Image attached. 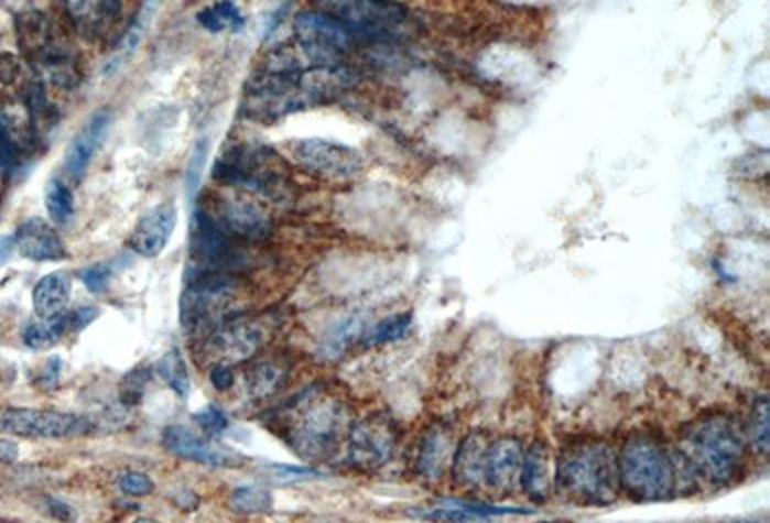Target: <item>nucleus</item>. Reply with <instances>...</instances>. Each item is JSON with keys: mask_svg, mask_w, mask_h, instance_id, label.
Instances as JSON below:
<instances>
[{"mask_svg": "<svg viewBox=\"0 0 770 523\" xmlns=\"http://www.w3.org/2000/svg\"><path fill=\"white\" fill-rule=\"evenodd\" d=\"M748 447L744 424L726 410H707L686 422L674 445L684 479L715 491L736 486L744 478Z\"/></svg>", "mask_w": 770, "mask_h": 523, "instance_id": "f257e3e1", "label": "nucleus"}, {"mask_svg": "<svg viewBox=\"0 0 770 523\" xmlns=\"http://www.w3.org/2000/svg\"><path fill=\"white\" fill-rule=\"evenodd\" d=\"M553 487L579 506H609L617 501V448L597 435H574L555 456Z\"/></svg>", "mask_w": 770, "mask_h": 523, "instance_id": "f03ea898", "label": "nucleus"}, {"mask_svg": "<svg viewBox=\"0 0 770 523\" xmlns=\"http://www.w3.org/2000/svg\"><path fill=\"white\" fill-rule=\"evenodd\" d=\"M618 489L636 502L669 501L684 481L676 448L653 429H633L617 448Z\"/></svg>", "mask_w": 770, "mask_h": 523, "instance_id": "7ed1b4c3", "label": "nucleus"}, {"mask_svg": "<svg viewBox=\"0 0 770 523\" xmlns=\"http://www.w3.org/2000/svg\"><path fill=\"white\" fill-rule=\"evenodd\" d=\"M285 443L308 462H324L344 447L351 429L347 402L328 389L313 388L299 394L283 414Z\"/></svg>", "mask_w": 770, "mask_h": 523, "instance_id": "20e7f679", "label": "nucleus"}, {"mask_svg": "<svg viewBox=\"0 0 770 523\" xmlns=\"http://www.w3.org/2000/svg\"><path fill=\"white\" fill-rule=\"evenodd\" d=\"M316 10L332 15L365 43H389L409 25V10L395 0H314Z\"/></svg>", "mask_w": 770, "mask_h": 523, "instance_id": "39448f33", "label": "nucleus"}, {"mask_svg": "<svg viewBox=\"0 0 770 523\" xmlns=\"http://www.w3.org/2000/svg\"><path fill=\"white\" fill-rule=\"evenodd\" d=\"M282 170V162L275 152L260 144L241 143L224 151L214 166V177L226 185L259 190L268 197H280L288 185Z\"/></svg>", "mask_w": 770, "mask_h": 523, "instance_id": "423d86ee", "label": "nucleus"}, {"mask_svg": "<svg viewBox=\"0 0 770 523\" xmlns=\"http://www.w3.org/2000/svg\"><path fill=\"white\" fill-rule=\"evenodd\" d=\"M399 427L388 414H370L355 422L349 429L345 448L347 464L359 471H378L395 455Z\"/></svg>", "mask_w": 770, "mask_h": 523, "instance_id": "0eeeda50", "label": "nucleus"}, {"mask_svg": "<svg viewBox=\"0 0 770 523\" xmlns=\"http://www.w3.org/2000/svg\"><path fill=\"white\" fill-rule=\"evenodd\" d=\"M91 429V422L56 410L7 408L0 412V432L35 439H69Z\"/></svg>", "mask_w": 770, "mask_h": 523, "instance_id": "6e6552de", "label": "nucleus"}, {"mask_svg": "<svg viewBox=\"0 0 770 523\" xmlns=\"http://www.w3.org/2000/svg\"><path fill=\"white\" fill-rule=\"evenodd\" d=\"M290 152L299 166L324 179H351L362 170L359 151L326 139H303L291 144Z\"/></svg>", "mask_w": 770, "mask_h": 523, "instance_id": "1a4fd4ad", "label": "nucleus"}, {"mask_svg": "<svg viewBox=\"0 0 770 523\" xmlns=\"http://www.w3.org/2000/svg\"><path fill=\"white\" fill-rule=\"evenodd\" d=\"M457 448L455 429L447 420H435L420 435L414 448V473L420 481L440 483L447 478L453 464V455Z\"/></svg>", "mask_w": 770, "mask_h": 523, "instance_id": "9d476101", "label": "nucleus"}, {"mask_svg": "<svg viewBox=\"0 0 770 523\" xmlns=\"http://www.w3.org/2000/svg\"><path fill=\"white\" fill-rule=\"evenodd\" d=\"M293 31L297 41L318 48L337 62H344L345 54L365 43L359 33L318 10L299 14L293 22Z\"/></svg>", "mask_w": 770, "mask_h": 523, "instance_id": "9b49d317", "label": "nucleus"}, {"mask_svg": "<svg viewBox=\"0 0 770 523\" xmlns=\"http://www.w3.org/2000/svg\"><path fill=\"white\" fill-rule=\"evenodd\" d=\"M524 440L517 435H499L489 439L484 460V489L491 493H512L519 487Z\"/></svg>", "mask_w": 770, "mask_h": 523, "instance_id": "f8f14e48", "label": "nucleus"}, {"mask_svg": "<svg viewBox=\"0 0 770 523\" xmlns=\"http://www.w3.org/2000/svg\"><path fill=\"white\" fill-rule=\"evenodd\" d=\"M206 213L210 214V218L228 237H237L245 241H262L272 231L267 214L262 213L260 206L252 205L249 200L220 198L213 210H206Z\"/></svg>", "mask_w": 770, "mask_h": 523, "instance_id": "ddd939ff", "label": "nucleus"}, {"mask_svg": "<svg viewBox=\"0 0 770 523\" xmlns=\"http://www.w3.org/2000/svg\"><path fill=\"white\" fill-rule=\"evenodd\" d=\"M162 445L170 455L177 456L189 462L205 464L210 468H231L239 466L241 458L224 448L216 447L210 440L200 437L184 425H170L162 433Z\"/></svg>", "mask_w": 770, "mask_h": 523, "instance_id": "4468645a", "label": "nucleus"}, {"mask_svg": "<svg viewBox=\"0 0 770 523\" xmlns=\"http://www.w3.org/2000/svg\"><path fill=\"white\" fill-rule=\"evenodd\" d=\"M519 487L530 501L535 504L550 499L555 491L553 487V453L550 443L538 437L524 447L522 468H520Z\"/></svg>", "mask_w": 770, "mask_h": 523, "instance_id": "2eb2a0df", "label": "nucleus"}, {"mask_svg": "<svg viewBox=\"0 0 770 523\" xmlns=\"http://www.w3.org/2000/svg\"><path fill=\"white\" fill-rule=\"evenodd\" d=\"M176 224V206L172 203L154 206L153 210H149L133 229L130 239L131 249L145 259L159 257L169 247Z\"/></svg>", "mask_w": 770, "mask_h": 523, "instance_id": "dca6fc26", "label": "nucleus"}, {"mask_svg": "<svg viewBox=\"0 0 770 523\" xmlns=\"http://www.w3.org/2000/svg\"><path fill=\"white\" fill-rule=\"evenodd\" d=\"M491 433L484 429H473L458 440L453 464H451V478L455 486L466 491H478L484 487V460L488 450Z\"/></svg>", "mask_w": 770, "mask_h": 523, "instance_id": "f3484780", "label": "nucleus"}, {"mask_svg": "<svg viewBox=\"0 0 770 523\" xmlns=\"http://www.w3.org/2000/svg\"><path fill=\"white\" fill-rule=\"evenodd\" d=\"M14 244L15 251L20 252L23 259L33 262H56L66 259V247L62 243L61 236L41 218L23 221L14 233Z\"/></svg>", "mask_w": 770, "mask_h": 523, "instance_id": "a211bd4d", "label": "nucleus"}, {"mask_svg": "<svg viewBox=\"0 0 770 523\" xmlns=\"http://www.w3.org/2000/svg\"><path fill=\"white\" fill-rule=\"evenodd\" d=\"M112 126V112L99 110L84 123V128L77 131L76 137L69 141L66 151V170L72 177L79 179L85 174L87 166L91 164L95 152L99 151L108 130Z\"/></svg>", "mask_w": 770, "mask_h": 523, "instance_id": "6ab92c4d", "label": "nucleus"}, {"mask_svg": "<svg viewBox=\"0 0 770 523\" xmlns=\"http://www.w3.org/2000/svg\"><path fill=\"white\" fill-rule=\"evenodd\" d=\"M262 341H264V335L260 331V327L251 324H231V326L220 327L213 335L210 349L221 360L239 362L251 357L252 352H257Z\"/></svg>", "mask_w": 770, "mask_h": 523, "instance_id": "aec40b11", "label": "nucleus"}, {"mask_svg": "<svg viewBox=\"0 0 770 523\" xmlns=\"http://www.w3.org/2000/svg\"><path fill=\"white\" fill-rule=\"evenodd\" d=\"M72 283L64 272H53L33 288V308L37 318L54 319L66 316Z\"/></svg>", "mask_w": 770, "mask_h": 523, "instance_id": "412c9836", "label": "nucleus"}, {"mask_svg": "<svg viewBox=\"0 0 770 523\" xmlns=\"http://www.w3.org/2000/svg\"><path fill=\"white\" fill-rule=\"evenodd\" d=\"M197 20L206 31L210 33H224V31H239L243 28L245 18L236 2L231 0H218L210 7L203 8L197 14Z\"/></svg>", "mask_w": 770, "mask_h": 523, "instance_id": "4be33fe9", "label": "nucleus"}, {"mask_svg": "<svg viewBox=\"0 0 770 523\" xmlns=\"http://www.w3.org/2000/svg\"><path fill=\"white\" fill-rule=\"evenodd\" d=\"M66 329H68L66 327V316L54 319L37 318L35 316L23 327L22 339L25 342V347H30V349L45 350L61 341V337Z\"/></svg>", "mask_w": 770, "mask_h": 523, "instance_id": "5701e85b", "label": "nucleus"}, {"mask_svg": "<svg viewBox=\"0 0 770 523\" xmlns=\"http://www.w3.org/2000/svg\"><path fill=\"white\" fill-rule=\"evenodd\" d=\"M365 329H367V322L362 316H349L344 322H339L324 339V345H322L324 357L336 358L344 355L353 342L362 339Z\"/></svg>", "mask_w": 770, "mask_h": 523, "instance_id": "b1692460", "label": "nucleus"}, {"mask_svg": "<svg viewBox=\"0 0 770 523\" xmlns=\"http://www.w3.org/2000/svg\"><path fill=\"white\" fill-rule=\"evenodd\" d=\"M749 445L756 453L767 456L769 453V401L767 396H757L749 410L748 424L744 425Z\"/></svg>", "mask_w": 770, "mask_h": 523, "instance_id": "393cba45", "label": "nucleus"}, {"mask_svg": "<svg viewBox=\"0 0 770 523\" xmlns=\"http://www.w3.org/2000/svg\"><path fill=\"white\" fill-rule=\"evenodd\" d=\"M156 370L161 373L162 380L166 381V385H169L177 396L185 399V396L189 394L192 378H189V370H187V364H185L184 357H182L180 350H169V352L161 358V362L156 366Z\"/></svg>", "mask_w": 770, "mask_h": 523, "instance_id": "a878e982", "label": "nucleus"}, {"mask_svg": "<svg viewBox=\"0 0 770 523\" xmlns=\"http://www.w3.org/2000/svg\"><path fill=\"white\" fill-rule=\"evenodd\" d=\"M411 326L412 314H395V316H389V318L378 322L372 329L365 331L360 341L367 342L368 347L401 341L411 331Z\"/></svg>", "mask_w": 770, "mask_h": 523, "instance_id": "bb28decb", "label": "nucleus"}, {"mask_svg": "<svg viewBox=\"0 0 770 523\" xmlns=\"http://www.w3.org/2000/svg\"><path fill=\"white\" fill-rule=\"evenodd\" d=\"M283 370L272 362H262L254 366L245 378V388L251 399H267L275 393V389L282 385Z\"/></svg>", "mask_w": 770, "mask_h": 523, "instance_id": "cd10ccee", "label": "nucleus"}, {"mask_svg": "<svg viewBox=\"0 0 770 523\" xmlns=\"http://www.w3.org/2000/svg\"><path fill=\"white\" fill-rule=\"evenodd\" d=\"M229 504L236 512L241 514H267L274 509V499L267 489L260 487L245 486L236 489L229 497Z\"/></svg>", "mask_w": 770, "mask_h": 523, "instance_id": "c85d7f7f", "label": "nucleus"}, {"mask_svg": "<svg viewBox=\"0 0 770 523\" xmlns=\"http://www.w3.org/2000/svg\"><path fill=\"white\" fill-rule=\"evenodd\" d=\"M45 206L54 224L66 226L74 214V195L61 179H53L46 185Z\"/></svg>", "mask_w": 770, "mask_h": 523, "instance_id": "c756f323", "label": "nucleus"}, {"mask_svg": "<svg viewBox=\"0 0 770 523\" xmlns=\"http://www.w3.org/2000/svg\"><path fill=\"white\" fill-rule=\"evenodd\" d=\"M206 154H208V141L200 139L193 149L192 160H189L187 174H185V187H187V197L189 198L195 197V193H197L198 183H200L203 170H205Z\"/></svg>", "mask_w": 770, "mask_h": 523, "instance_id": "7c9ffc66", "label": "nucleus"}, {"mask_svg": "<svg viewBox=\"0 0 770 523\" xmlns=\"http://www.w3.org/2000/svg\"><path fill=\"white\" fill-rule=\"evenodd\" d=\"M112 273H115V268L108 264V262H99V264L89 265L85 268L82 272V281L85 283V287L89 288L95 295H100L105 293L108 287V283L112 280Z\"/></svg>", "mask_w": 770, "mask_h": 523, "instance_id": "2f4dec72", "label": "nucleus"}, {"mask_svg": "<svg viewBox=\"0 0 770 523\" xmlns=\"http://www.w3.org/2000/svg\"><path fill=\"white\" fill-rule=\"evenodd\" d=\"M195 422L210 435H221V433L228 429L229 425L226 414L220 408H216V406H205V408L198 410L197 414H195Z\"/></svg>", "mask_w": 770, "mask_h": 523, "instance_id": "473e14b6", "label": "nucleus"}, {"mask_svg": "<svg viewBox=\"0 0 770 523\" xmlns=\"http://www.w3.org/2000/svg\"><path fill=\"white\" fill-rule=\"evenodd\" d=\"M120 489H122L123 493L130 494V497H145V494L153 493L154 481L145 473L130 471V473H126L120 479Z\"/></svg>", "mask_w": 770, "mask_h": 523, "instance_id": "72a5a7b5", "label": "nucleus"}, {"mask_svg": "<svg viewBox=\"0 0 770 523\" xmlns=\"http://www.w3.org/2000/svg\"><path fill=\"white\" fill-rule=\"evenodd\" d=\"M274 471L275 483H299V481H306V479L322 478L324 473L314 468H297V466H274L272 468Z\"/></svg>", "mask_w": 770, "mask_h": 523, "instance_id": "f704fd0d", "label": "nucleus"}, {"mask_svg": "<svg viewBox=\"0 0 770 523\" xmlns=\"http://www.w3.org/2000/svg\"><path fill=\"white\" fill-rule=\"evenodd\" d=\"M97 318H99V310H95L93 306H79L76 310H72V314H66V327L72 331H82Z\"/></svg>", "mask_w": 770, "mask_h": 523, "instance_id": "c9c22d12", "label": "nucleus"}, {"mask_svg": "<svg viewBox=\"0 0 770 523\" xmlns=\"http://www.w3.org/2000/svg\"><path fill=\"white\" fill-rule=\"evenodd\" d=\"M210 381H213L214 388L218 389V391H226V389L234 385L236 375L229 370L228 366L218 364L214 366L213 372H210Z\"/></svg>", "mask_w": 770, "mask_h": 523, "instance_id": "e433bc0d", "label": "nucleus"}, {"mask_svg": "<svg viewBox=\"0 0 770 523\" xmlns=\"http://www.w3.org/2000/svg\"><path fill=\"white\" fill-rule=\"evenodd\" d=\"M18 455H20V450H18L14 440L0 439V464L15 462Z\"/></svg>", "mask_w": 770, "mask_h": 523, "instance_id": "4c0bfd02", "label": "nucleus"}, {"mask_svg": "<svg viewBox=\"0 0 770 523\" xmlns=\"http://www.w3.org/2000/svg\"><path fill=\"white\" fill-rule=\"evenodd\" d=\"M58 373H61V360L58 358H51L48 364H46L45 370H43V383L46 385H54L58 381Z\"/></svg>", "mask_w": 770, "mask_h": 523, "instance_id": "58836bf2", "label": "nucleus"}, {"mask_svg": "<svg viewBox=\"0 0 770 523\" xmlns=\"http://www.w3.org/2000/svg\"><path fill=\"white\" fill-rule=\"evenodd\" d=\"M14 251V236H0V265L7 264Z\"/></svg>", "mask_w": 770, "mask_h": 523, "instance_id": "ea45409f", "label": "nucleus"}]
</instances>
